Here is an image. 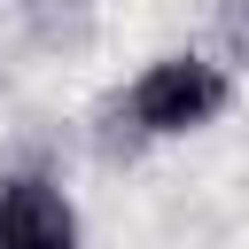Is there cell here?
<instances>
[{
  "mask_svg": "<svg viewBox=\"0 0 249 249\" xmlns=\"http://www.w3.org/2000/svg\"><path fill=\"white\" fill-rule=\"evenodd\" d=\"M0 249H86L78 202L47 171H0Z\"/></svg>",
  "mask_w": 249,
  "mask_h": 249,
  "instance_id": "2",
  "label": "cell"
},
{
  "mask_svg": "<svg viewBox=\"0 0 249 249\" xmlns=\"http://www.w3.org/2000/svg\"><path fill=\"white\" fill-rule=\"evenodd\" d=\"M233 101V78L210 62V54H156L124 93H117V117L132 124V140H187L202 124H218Z\"/></svg>",
  "mask_w": 249,
  "mask_h": 249,
  "instance_id": "1",
  "label": "cell"
}]
</instances>
